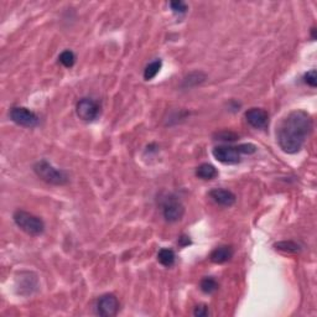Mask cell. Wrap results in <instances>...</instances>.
<instances>
[{"label":"cell","instance_id":"1","mask_svg":"<svg viewBox=\"0 0 317 317\" xmlns=\"http://www.w3.org/2000/svg\"><path fill=\"white\" fill-rule=\"evenodd\" d=\"M314 129L311 115L305 110H293L280 122L276 139L280 149L286 154H296L303 148Z\"/></svg>","mask_w":317,"mask_h":317},{"label":"cell","instance_id":"2","mask_svg":"<svg viewBox=\"0 0 317 317\" xmlns=\"http://www.w3.org/2000/svg\"><path fill=\"white\" fill-rule=\"evenodd\" d=\"M34 171L38 177L46 183H49V185L62 186V185H66L69 182L67 174L62 170H58L52 166V164H50L45 158H42V160H40L34 165Z\"/></svg>","mask_w":317,"mask_h":317},{"label":"cell","instance_id":"3","mask_svg":"<svg viewBox=\"0 0 317 317\" xmlns=\"http://www.w3.org/2000/svg\"><path fill=\"white\" fill-rule=\"evenodd\" d=\"M13 218H14V222L18 227L26 234L37 237V235H41L45 232L44 221L40 217L30 213V212L18 210L13 216Z\"/></svg>","mask_w":317,"mask_h":317},{"label":"cell","instance_id":"4","mask_svg":"<svg viewBox=\"0 0 317 317\" xmlns=\"http://www.w3.org/2000/svg\"><path fill=\"white\" fill-rule=\"evenodd\" d=\"M162 214L165 221L169 223H175L182 219L185 214V206L176 196L170 194L162 203Z\"/></svg>","mask_w":317,"mask_h":317},{"label":"cell","instance_id":"5","mask_svg":"<svg viewBox=\"0 0 317 317\" xmlns=\"http://www.w3.org/2000/svg\"><path fill=\"white\" fill-rule=\"evenodd\" d=\"M101 108L99 104L92 98H81L76 104V113L79 119L85 122H93L98 118Z\"/></svg>","mask_w":317,"mask_h":317},{"label":"cell","instance_id":"6","mask_svg":"<svg viewBox=\"0 0 317 317\" xmlns=\"http://www.w3.org/2000/svg\"><path fill=\"white\" fill-rule=\"evenodd\" d=\"M10 119L14 122L15 124L20 126H25V128H34L38 124L40 119L29 108L25 107H13L10 109Z\"/></svg>","mask_w":317,"mask_h":317},{"label":"cell","instance_id":"7","mask_svg":"<svg viewBox=\"0 0 317 317\" xmlns=\"http://www.w3.org/2000/svg\"><path fill=\"white\" fill-rule=\"evenodd\" d=\"M217 161L226 165H235L241 162V151L238 146H229V145H219L212 151Z\"/></svg>","mask_w":317,"mask_h":317},{"label":"cell","instance_id":"8","mask_svg":"<svg viewBox=\"0 0 317 317\" xmlns=\"http://www.w3.org/2000/svg\"><path fill=\"white\" fill-rule=\"evenodd\" d=\"M97 315L103 317H113L119 311V301L113 294H104L97 301Z\"/></svg>","mask_w":317,"mask_h":317},{"label":"cell","instance_id":"9","mask_svg":"<svg viewBox=\"0 0 317 317\" xmlns=\"http://www.w3.org/2000/svg\"><path fill=\"white\" fill-rule=\"evenodd\" d=\"M246 119L253 128L264 129L269 124V113L263 108H250L246 112Z\"/></svg>","mask_w":317,"mask_h":317},{"label":"cell","instance_id":"10","mask_svg":"<svg viewBox=\"0 0 317 317\" xmlns=\"http://www.w3.org/2000/svg\"><path fill=\"white\" fill-rule=\"evenodd\" d=\"M210 197L217 205L222 207H232L237 201V197L229 190L224 189H214L210 192Z\"/></svg>","mask_w":317,"mask_h":317},{"label":"cell","instance_id":"11","mask_svg":"<svg viewBox=\"0 0 317 317\" xmlns=\"http://www.w3.org/2000/svg\"><path fill=\"white\" fill-rule=\"evenodd\" d=\"M234 250L230 246H221L217 247L213 252L211 253L210 260L214 264H224V263L229 262L233 258Z\"/></svg>","mask_w":317,"mask_h":317},{"label":"cell","instance_id":"12","mask_svg":"<svg viewBox=\"0 0 317 317\" xmlns=\"http://www.w3.org/2000/svg\"><path fill=\"white\" fill-rule=\"evenodd\" d=\"M196 176L201 180H213L218 176V170L211 164H201L196 169Z\"/></svg>","mask_w":317,"mask_h":317},{"label":"cell","instance_id":"13","mask_svg":"<svg viewBox=\"0 0 317 317\" xmlns=\"http://www.w3.org/2000/svg\"><path fill=\"white\" fill-rule=\"evenodd\" d=\"M158 260L161 265L170 268L173 266L176 262V254L173 249L169 248H161L158 253Z\"/></svg>","mask_w":317,"mask_h":317},{"label":"cell","instance_id":"14","mask_svg":"<svg viewBox=\"0 0 317 317\" xmlns=\"http://www.w3.org/2000/svg\"><path fill=\"white\" fill-rule=\"evenodd\" d=\"M274 248H275L276 250H280V252L284 253H290V254H295V253H299L301 250V247L294 241L278 242V243L274 244Z\"/></svg>","mask_w":317,"mask_h":317},{"label":"cell","instance_id":"15","mask_svg":"<svg viewBox=\"0 0 317 317\" xmlns=\"http://www.w3.org/2000/svg\"><path fill=\"white\" fill-rule=\"evenodd\" d=\"M162 67V61L161 60H155L153 62L149 63L144 70V79L145 81H151L153 78H155L156 74L160 72Z\"/></svg>","mask_w":317,"mask_h":317},{"label":"cell","instance_id":"16","mask_svg":"<svg viewBox=\"0 0 317 317\" xmlns=\"http://www.w3.org/2000/svg\"><path fill=\"white\" fill-rule=\"evenodd\" d=\"M58 61L62 66H65L66 69H71L73 67L76 63V55L71 50H65L63 52H61V55L58 56Z\"/></svg>","mask_w":317,"mask_h":317},{"label":"cell","instance_id":"17","mask_svg":"<svg viewBox=\"0 0 317 317\" xmlns=\"http://www.w3.org/2000/svg\"><path fill=\"white\" fill-rule=\"evenodd\" d=\"M200 287L205 294H212L218 289V282L212 276H207V278L201 280Z\"/></svg>","mask_w":317,"mask_h":317},{"label":"cell","instance_id":"18","mask_svg":"<svg viewBox=\"0 0 317 317\" xmlns=\"http://www.w3.org/2000/svg\"><path fill=\"white\" fill-rule=\"evenodd\" d=\"M170 8H171L173 13H175V14H178V15L186 14L187 11L186 3L180 1V0H178V1H171V3H170Z\"/></svg>","mask_w":317,"mask_h":317},{"label":"cell","instance_id":"19","mask_svg":"<svg viewBox=\"0 0 317 317\" xmlns=\"http://www.w3.org/2000/svg\"><path fill=\"white\" fill-rule=\"evenodd\" d=\"M217 140H222V141H234L239 138V135L233 133V131H221V133H217L216 134Z\"/></svg>","mask_w":317,"mask_h":317},{"label":"cell","instance_id":"20","mask_svg":"<svg viewBox=\"0 0 317 317\" xmlns=\"http://www.w3.org/2000/svg\"><path fill=\"white\" fill-rule=\"evenodd\" d=\"M303 81L306 85H309L310 87H316L317 86V73L316 70H311V71L306 72L303 76Z\"/></svg>","mask_w":317,"mask_h":317},{"label":"cell","instance_id":"21","mask_svg":"<svg viewBox=\"0 0 317 317\" xmlns=\"http://www.w3.org/2000/svg\"><path fill=\"white\" fill-rule=\"evenodd\" d=\"M238 149H239L241 154H244V155H250V154H254L257 151V146L253 144H241L238 145Z\"/></svg>","mask_w":317,"mask_h":317},{"label":"cell","instance_id":"22","mask_svg":"<svg viewBox=\"0 0 317 317\" xmlns=\"http://www.w3.org/2000/svg\"><path fill=\"white\" fill-rule=\"evenodd\" d=\"M208 314H210V311H208V307L206 305H198L194 310V315L196 317H206L208 316Z\"/></svg>","mask_w":317,"mask_h":317},{"label":"cell","instance_id":"23","mask_svg":"<svg viewBox=\"0 0 317 317\" xmlns=\"http://www.w3.org/2000/svg\"><path fill=\"white\" fill-rule=\"evenodd\" d=\"M191 244V239L187 235H182V237L178 238V246L180 247H186Z\"/></svg>","mask_w":317,"mask_h":317}]
</instances>
